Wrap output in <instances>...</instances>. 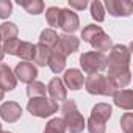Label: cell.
I'll list each match as a JSON object with an SVG mask.
<instances>
[{"label": "cell", "instance_id": "18", "mask_svg": "<svg viewBox=\"0 0 133 133\" xmlns=\"http://www.w3.org/2000/svg\"><path fill=\"white\" fill-rule=\"evenodd\" d=\"M47 66L50 68V71H52L53 74H59V72H63L64 68H66V58H64L63 55H59L58 52L52 50Z\"/></svg>", "mask_w": 133, "mask_h": 133}, {"label": "cell", "instance_id": "4", "mask_svg": "<svg viewBox=\"0 0 133 133\" xmlns=\"http://www.w3.org/2000/svg\"><path fill=\"white\" fill-rule=\"evenodd\" d=\"M85 89L92 96H111V97L117 91L116 86L111 83V80L102 74L88 75V78H85Z\"/></svg>", "mask_w": 133, "mask_h": 133}, {"label": "cell", "instance_id": "1", "mask_svg": "<svg viewBox=\"0 0 133 133\" xmlns=\"http://www.w3.org/2000/svg\"><path fill=\"white\" fill-rule=\"evenodd\" d=\"M130 58L131 50L127 45L116 44L111 47L110 55L107 56V68H108V77L122 75L130 72Z\"/></svg>", "mask_w": 133, "mask_h": 133}, {"label": "cell", "instance_id": "7", "mask_svg": "<svg viewBox=\"0 0 133 133\" xmlns=\"http://www.w3.org/2000/svg\"><path fill=\"white\" fill-rule=\"evenodd\" d=\"M78 47H80V39L78 38H75L74 35H66V33H63V35L58 36V42L53 47V50L58 52L59 55H63L66 58V56L75 53L78 50Z\"/></svg>", "mask_w": 133, "mask_h": 133}, {"label": "cell", "instance_id": "3", "mask_svg": "<svg viewBox=\"0 0 133 133\" xmlns=\"http://www.w3.org/2000/svg\"><path fill=\"white\" fill-rule=\"evenodd\" d=\"M113 108L108 103H97L91 110V116L86 122V128L89 133H105L107 122L111 117Z\"/></svg>", "mask_w": 133, "mask_h": 133}, {"label": "cell", "instance_id": "8", "mask_svg": "<svg viewBox=\"0 0 133 133\" xmlns=\"http://www.w3.org/2000/svg\"><path fill=\"white\" fill-rule=\"evenodd\" d=\"M103 8L113 17H128L133 13V3L128 0H107Z\"/></svg>", "mask_w": 133, "mask_h": 133}, {"label": "cell", "instance_id": "19", "mask_svg": "<svg viewBox=\"0 0 133 133\" xmlns=\"http://www.w3.org/2000/svg\"><path fill=\"white\" fill-rule=\"evenodd\" d=\"M50 53L52 50L42 44H35V56H33V61L38 64V66H47L49 63V58H50Z\"/></svg>", "mask_w": 133, "mask_h": 133}, {"label": "cell", "instance_id": "33", "mask_svg": "<svg viewBox=\"0 0 133 133\" xmlns=\"http://www.w3.org/2000/svg\"><path fill=\"white\" fill-rule=\"evenodd\" d=\"M3 97H5V91H3V89H0V102L3 100Z\"/></svg>", "mask_w": 133, "mask_h": 133}, {"label": "cell", "instance_id": "24", "mask_svg": "<svg viewBox=\"0 0 133 133\" xmlns=\"http://www.w3.org/2000/svg\"><path fill=\"white\" fill-rule=\"evenodd\" d=\"M45 21L52 27H59L61 24V8L58 6H50L45 10Z\"/></svg>", "mask_w": 133, "mask_h": 133}, {"label": "cell", "instance_id": "25", "mask_svg": "<svg viewBox=\"0 0 133 133\" xmlns=\"http://www.w3.org/2000/svg\"><path fill=\"white\" fill-rule=\"evenodd\" d=\"M45 92H47V86H45L44 83H41V82H36V80H35L33 83H30L28 88H27V96H28L30 99L44 97Z\"/></svg>", "mask_w": 133, "mask_h": 133}, {"label": "cell", "instance_id": "30", "mask_svg": "<svg viewBox=\"0 0 133 133\" xmlns=\"http://www.w3.org/2000/svg\"><path fill=\"white\" fill-rule=\"evenodd\" d=\"M13 13V3L10 0H0V19H6Z\"/></svg>", "mask_w": 133, "mask_h": 133}, {"label": "cell", "instance_id": "6", "mask_svg": "<svg viewBox=\"0 0 133 133\" xmlns=\"http://www.w3.org/2000/svg\"><path fill=\"white\" fill-rule=\"evenodd\" d=\"M27 110L31 116H36V117H50L52 114H55L58 111V103L53 102L52 99L49 97H35V99H30L28 103H27Z\"/></svg>", "mask_w": 133, "mask_h": 133}, {"label": "cell", "instance_id": "16", "mask_svg": "<svg viewBox=\"0 0 133 133\" xmlns=\"http://www.w3.org/2000/svg\"><path fill=\"white\" fill-rule=\"evenodd\" d=\"M91 45H92L94 52H100V53H103V52H107V50H111V47H113V41H111L110 35H107L105 31H102L96 39H92Z\"/></svg>", "mask_w": 133, "mask_h": 133}, {"label": "cell", "instance_id": "26", "mask_svg": "<svg viewBox=\"0 0 133 133\" xmlns=\"http://www.w3.org/2000/svg\"><path fill=\"white\" fill-rule=\"evenodd\" d=\"M42 133H66V127L61 117H53L47 122Z\"/></svg>", "mask_w": 133, "mask_h": 133}, {"label": "cell", "instance_id": "22", "mask_svg": "<svg viewBox=\"0 0 133 133\" xmlns=\"http://www.w3.org/2000/svg\"><path fill=\"white\" fill-rule=\"evenodd\" d=\"M17 25L13 22H3L0 25V38L3 41H10V39H16L17 38Z\"/></svg>", "mask_w": 133, "mask_h": 133}, {"label": "cell", "instance_id": "36", "mask_svg": "<svg viewBox=\"0 0 133 133\" xmlns=\"http://www.w3.org/2000/svg\"><path fill=\"white\" fill-rule=\"evenodd\" d=\"M0 41H2V38H0Z\"/></svg>", "mask_w": 133, "mask_h": 133}, {"label": "cell", "instance_id": "17", "mask_svg": "<svg viewBox=\"0 0 133 133\" xmlns=\"http://www.w3.org/2000/svg\"><path fill=\"white\" fill-rule=\"evenodd\" d=\"M17 5H21L28 14H33V16L44 13V2L42 0H17Z\"/></svg>", "mask_w": 133, "mask_h": 133}, {"label": "cell", "instance_id": "20", "mask_svg": "<svg viewBox=\"0 0 133 133\" xmlns=\"http://www.w3.org/2000/svg\"><path fill=\"white\" fill-rule=\"evenodd\" d=\"M58 42V35L53 28H44L39 35V44L49 47L50 50H53V47L56 45Z\"/></svg>", "mask_w": 133, "mask_h": 133}, {"label": "cell", "instance_id": "15", "mask_svg": "<svg viewBox=\"0 0 133 133\" xmlns=\"http://www.w3.org/2000/svg\"><path fill=\"white\" fill-rule=\"evenodd\" d=\"M113 102L116 107L130 111L133 108V91L131 89H119L113 96Z\"/></svg>", "mask_w": 133, "mask_h": 133}, {"label": "cell", "instance_id": "34", "mask_svg": "<svg viewBox=\"0 0 133 133\" xmlns=\"http://www.w3.org/2000/svg\"><path fill=\"white\" fill-rule=\"evenodd\" d=\"M0 133H13V131H3V130H2V131H0Z\"/></svg>", "mask_w": 133, "mask_h": 133}, {"label": "cell", "instance_id": "28", "mask_svg": "<svg viewBox=\"0 0 133 133\" xmlns=\"http://www.w3.org/2000/svg\"><path fill=\"white\" fill-rule=\"evenodd\" d=\"M121 128L124 133H133V113H124L121 117Z\"/></svg>", "mask_w": 133, "mask_h": 133}, {"label": "cell", "instance_id": "5", "mask_svg": "<svg viewBox=\"0 0 133 133\" xmlns=\"http://www.w3.org/2000/svg\"><path fill=\"white\" fill-rule=\"evenodd\" d=\"M80 66L85 74L92 75V74H99L102 71L107 69V56L105 53L100 52H85L80 55Z\"/></svg>", "mask_w": 133, "mask_h": 133}, {"label": "cell", "instance_id": "10", "mask_svg": "<svg viewBox=\"0 0 133 133\" xmlns=\"http://www.w3.org/2000/svg\"><path fill=\"white\" fill-rule=\"evenodd\" d=\"M59 28L66 35H72L74 31H77L80 28V19H78L77 13L69 10V8H61V24H59Z\"/></svg>", "mask_w": 133, "mask_h": 133}, {"label": "cell", "instance_id": "2", "mask_svg": "<svg viewBox=\"0 0 133 133\" xmlns=\"http://www.w3.org/2000/svg\"><path fill=\"white\" fill-rule=\"evenodd\" d=\"M61 119L64 122V127L69 133H82L86 128V121L82 116V113L77 110V105L74 100H64L61 107Z\"/></svg>", "mask_w": 133, "mask_h": 133}, {"label": "cell", "instance_id": "27", "mask_svg": "<svg viewBox=\"0 0 133 133\" xmlns=\"http://www.w3.org/2000/svg\"><path fill=\"white\" fill-rule=\"evenodd\" d=\"M91 17L96 22H103L105 21V8H103V3L99 2V0H94L91 3Z\"/></svg>", "mask_w": 133, "mask_h": 133}, {"label": "cell", "instance_id": "31", "mask_svg": "<svg viewBox=\"0 0 133 133\" xmlns=\"http://www.w3.org/2000/svg\"><path fill=\"white\" fill-rule=\"evenodd\" d=\"M88 6V2L86 0H69V10H77V11H82Z\"/></svg>", "mask_w": 133, "mask_h": 133}, {"label": "cell", "instance_id": "9", "mask_svg": "<svg viewBox=\"0 0 133 133\" xmlns=\"http://www.w3.org/2000/svg\"><path fill=\"white\" fill-rule=\"evenodd\" d=\"M14 77L16 80H21L22 83H33L38 77V69L36 66H33V63H28V61H22V63H17L16 69H14Z\"/></svg>", "mask_w": 133, "mask_h": 133}, {"label": "cell", "instance_id": "35", "mask_svg": "<svg viewBox=\"0 0 133 133\" xmlns=\"http://www.w3.org/2000/svg\"><path fill=\"white\" fill-rule=\"evenodd\" d=\"M0 131H2V124H0Z\"/></svg>", "mask_w": 133, "mask_h": 133}, {"label": "cell", "instance_id": "23", "mask_svg": "<svg viewBox=\"0 0 133 133\" xmlns=\"http://www.w3.org/2000/svg\"><path fill=\"white\" fill-rule=\"evenodd\" d=\"M102 31H103V30H102V27H100V25H94V24L86 25V27L82 30V39H83L85 42L91 44V42H92V39H96Z\"/></svg>", "mask_w": 133, "mask_h": 133}, {"label": "cell", "instance_id": "32", "mask_svg": "<svg viewBox=\"0 0 133 133\" xmlns=\"http://www.w3.org/2000/svg\"><path fill=\"white\" fill-rule=\"evenodd\" d=\"M3 58H5V52H3V49H2V45H0V63L3 61Z\"/></svg>", "mask_w": 133, "mask_h": 133}, {"label": "cell", "instance_id": "12", "mask_svg": "<svg viewBox=\"0 0 133 133\" xmlns=\"http://www.w3.org/2000/svg\"><path fill=\"white\" fill-rule=\"evenodd\" d=\"M47 92H49L50 99H52L53 102H56V103H58V102L68 100V89H66L63 80L58 78V77H53V78L49 82V85H47Z\"/></svg>", "mask_w": 133, "mask_h": 133}, {"label": "cell", "instance_id": "13", "mask_svg": "<svg viewBox=\"0 0 133 133\" xmlns=\"http://www.w3.org/2000/svg\"><path fill=\"white\" fill-rule=\"evenodd\" d=\"M63 83L66 86V89H71V91H78L80 88H83L85 85V77L83 72L78 69H68L63 75Z\"/></svg>", "mask_w": 133, "mask_h": 133}, {"label": "cell", "instance_id": "14", "mask_svg": "<svg viewBox=\"0 0 133 133\" xmlns=\"http://www.w3.org/2000/svg\"><path fill=\"white\" fill-rule=\"evenodd\" d=\"M17 85V80L14 77V72L5 63H0V89L3 91H13Z\"/></svg>", "mask_w": 133, "mask_h": 133}, {"label": "cell", "instance_id": "21", "mask_svg": "<svg viewBox=\"0 0 133 133\" xmlns=\"http://www.w3.org/2000/svg\"><path fill=\"white\" fill-rule=\"evenodd\" d=\"M16 56H19L21 59L28 61V63L33 61V56H35V44L33 42H28V41H21Z\"/></svg>", "mask_w": 133, "mask_h": 133}, {"label": "cell", "instance_id": "29", "mask_svg": "<svg viewBox=\"0 0 133 133\" xmlns=\"http://www.w3.org/2000/svg\"><path fill=\"white\" fill-rule=\"evenodd\" d=\"M19 42H21V41H19L17 38H16V39H10V41H3L2 49H3L5 53L16 56V55H17V49H19Z\"/></svg>", "mask_w": 133, "mask_h": 133}, {"label": "cell", "instance_id": "11", "mask_svg": "<svg viewBox=\"0 0 133 133\" xmlns=\"http://www.w3.org/2000/svg\"><path fill=\"white\" fill-rule=\"evenodd\" d=\"M0 117L8 124H14L22 117V107L17 102H5L0 105Z\"/></svg>", "mask_w": 133, "mask_h": 133}]
</instances>
